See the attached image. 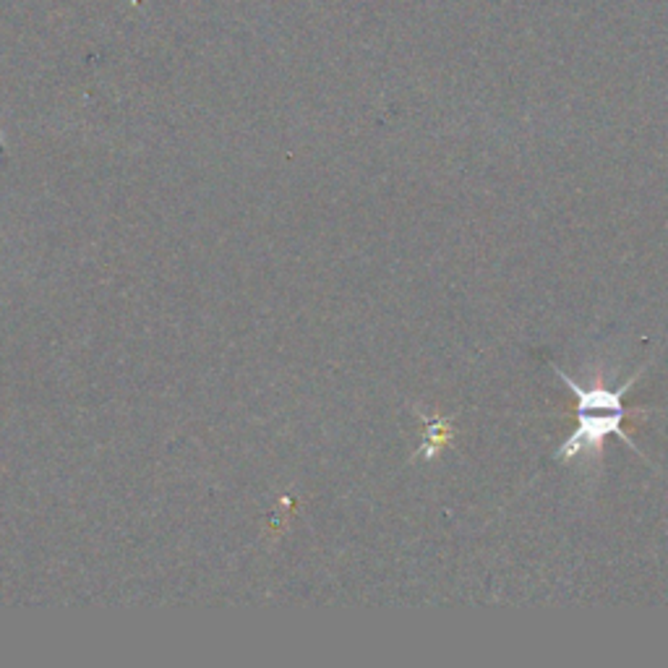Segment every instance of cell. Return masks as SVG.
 I'll use <instances>...</instances> for the list:
<instances>
[{
    "instance_id": "1",
    "label": "cell",
    "mask_w": 668,
    "mask_h": 668,
    "mask_svg": "<svg viewBox=\"0 0 668 668\" xmlns=\"http://www.w3.org/2000/svg\"><path fill=\"white\" fill-rule=\"evenodd\" d=\"M554 371L559 374V379L572 389V395L578 399V429L564 439V444H561L559 451H557L564 465L575 462V460L582 457V454L598 460V457L603 454V447H606L609 436L621 439L627 447H632V450L645 460V454L637 450V444H634L632 439L627 436V431H624V418L630 413V410L624 408V395H627L634 384L640 381V376L648 371V363H645L634 376H630L627 384H621L619 389H606V387H590V389H585V387H579L578 381L572 379L569 374H564L559 366H554Z\"/></svg>"
},
{
    "instance_id": "2",
    "label": "cell",
    "mask_w": 668,
    "mask_h": 668,
    "mask_svg": "<svg viewBox=\"0 0 668 668\" xmlns=\"http://www.w3.org/2000/svg\"><path fill=\"white\" fill-rule=\"evenodd\" d=\"M423 423H426V436H423L420 450L413 454V462L420 460V457L423 460H434L436 454L444 450L451 439V423L447 418H423Z\"/></svg>"
}]
</instances>
